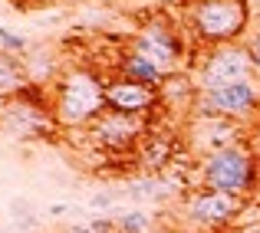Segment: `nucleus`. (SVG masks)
<instances>
[{"label":"nucleus","instance_id":"1a4fd4ad","mask_svg":"<svg viewBox=\"0 0 260 233\" xmlns=\"http://www.w3.org/2000/svg\"><path fill=\"white\" fill-rule=\"evenodd\" d=\"M4 128L23 141L53 138L59 132L50 105H33V102H23V99H10L4 105Z\"/></svg>","mask_w":260,"mask_h":233},{"label":"nucleus","instance_id":"f8f14e48","mask_svg":"<svg viewBox=\"0 0 260 233\" xmlns=\"http://www.w3.org/2000/svg\"><path fill=\"white\" fill-rule=\"evenodd\" d=\"M198 92H201V86H198V79H191L188 72H172V76H165V82L158 86V95L165 105H172L175 112H191L198 102Z\"/></svg>","mask_w":260,"mask_h":233},{"label":"nucleus","instance_id":"5701e85b","mask_svg":"<svg viewBox=\"0 0 260 233\" xmlns=\"http://www.w3.org/2000/svg\"><path fill=\"white\" fill-rule=\"evenodd\" d=\"M0 125H4V108H0Z\"/></svg>","mask_w":260,"mask_h":233},{"label":"nucleus","instance_id":"4468645a","mask_svg":"<svg viewBox=\"0 0 260 233\" xmlns=\"http://www.w3.org/2000/svg\"><path fill=\"white\" fill-rule=\"evenodd\" d=\"M115 227H119V233H148L152 230V217L145 210H128V214H122L115 220Z\"/></svg>","mask_w":260,"mask_h":233},{"label":"nucleus","instance_id":"412c9836","mask_svg":"<svg viewBox=\"0 0 260 233\" xmlns=\"http://www.w3.org/2000/svg\"><path fill=\"white\" fill-rule=\"evenodd\" d=\"M241 233H260V227H250V230H241Z\"/></svg>","mask_w":260,"mask_h":233},{"label":"nucleus","instance_id":"4be33fe9","mask_svg":"<svg viewBox=\"0 0 260 233\" xmlns=\"http://www.w3.org/2000/svg\"><path fill=\"white\" fill-rule=\"evenodd\" d=\"M95 4H115V0H95Z\"/></svg>","mask_w":260,"mask_h":233},{"label":"nucleus","instance_id":"0eeeda50","mask_svg":"<svg viewBox=\"0 0 260 233\" xmlns=\"http://www.w3.org/2000/svg\"><path fill=\"white\" fill-rule=\"evenodd\" d=\"M241 210H244V197L221 194V190H208V187H198L184 204V214L198 230H224L241 217Z\"/></svg>","mask_w":260,"mask_h":233},{"label":"nucleus","instance_id":"9b49d317","mask_svg":"<svg viewBox=\"0 0 260 233\" xmlns=\"http://www.w3.org/2000/svg\"><path fill=\"white\" fill-rule=\"evenodd\" d=\"M115 76L122 79H132V82H145V86H155L158 89L161 82H165L168 72H161L155 63H148L145 56H139V53H132L128 46H122L119 56H115Z\"/></svg>","mask_w":260,"mask_h":233},{"label":"nucleus","instance_id":"aec40b11","mask_svg":"<svg viewBox=\"0 0 260 233\" xmlns=\"http://www.w3.org/2000/svg\"><path fill=\"white\" fill-rule=\"evenodd\" d=\"M63 233H92V230H89V227H66Z\"/></svg>","mask_w":260,"mask_h":233},{"label":"nucleus","instance_id":"f3484780","mask_svg":"<svg viewBox=\"0 0 260 233\" xmlns=\"http://www.w3.org/2000/svg\"><path fill=\"white\" fill-rule=\"evenodd\" d=\"M115 201H119L115 194H92V201H89V204H92L95 210H109V207H115Z\"/></svg>","mask_w":260,"mask_h":233},{"label":"nucleus","instance_id":"f03ea898","mask_svg":"<svg viewBox=\"0 0 260 233\" xmlns=\"http://www.w3.org/2000/svg\"><path fill=\"white\" fill-rule=\"evenodd\" d=\"M181 23L198 50L244 43L250 30V0H181Z\"/></svg>","mask_w":260,"mask_h":233},{"label":"nucleus","instance_id":"7ed1b4c3","mask_svg":"<svg viewBox=\"0 0 260 233\" xmlns=\"http://www.w3.org/2000/svg\"><path fill=\"white\" fill-rule=\"evenodd\" d=\"M198 187L221 190V194L247 197L260 187V158L250 145H228L208 151L198 164Z\"/></svg>","mask_w":260,"mask_h":233},{"label":"nucleus","instance_id":"ddd939ff","mask_svg":"<svg viewBox=\"0 0 260 233\" xmlns=\"http://www.w3.org/2000/svg\"><path fill=\"white\" fill-rule=\"evenodd\" d=\"M30 86V76H26V63L17 56V53L0 50V95H17L20 89Z\"/></svg>","mask_w":260,"mask_h":233},{"label":"nucleus","instance_id":"39448f33","mask_svg":"<svg viewBox=\"0 0 260 233\" xmlns=\"http://www.w3.org/2000/svg\"><path fill=\"white\" fill-rule=\"evenodd\" d=\"M194 119H234V122H254L260 115V82H234V86L201 89L198 102L191 108Z\"/></svg>","mask_w":260,"mask_h":233},{"label":"nucleus","instance_id":"423d86ee","mask_svg":"<svg viewBox=\"0 0 260 233\" xmlns=\"http://www.w3.org/2000/svg\"><path fill=\"white\" fill-rule=\"evenodd\" d=\"M194 79H198L201 89H217V86H234V82L257 79L247 43H228V46L198 50V72H194Z\"/></svg>","mask_w":260,"mask_h":233},{"label":"nucleus","instance_id":"dca6fc26","mask_svg":"<svg viewBox=\"0 0 260 233\" xmlns=\"http://www.w3.org/2000/svg\"><path fill=\"white\" fill-rule=\"evenodd\" d=\"M244 43H247V50H250V59H254V76H257V82H260V26L250 33L247 40H244Z\"/></svg>","mask_w":260,"mask_h":233},{"label":"nucleus","instance_id":"6ab92c4d","mask_svg":"<svg viewBox=\"0 0 260 233\" xmlns=\"http://www.w3.org/2000/svg\"><path fill=\"white\" fill-rule=\"evenodd\" d=\"M50 214H53V217H59V214H66V207H63V204H53Z\"/></svg>","mask_w":260,"mask_h":233},{"label":"nucleus","instance_id":"a211bd4d","mask_svg":"<svg viewBox=\"0 0 260 233\" xmlns=\"http://www.w3.org/2000/svg\"><path fill=\"white\" fill-rule=\"evenodd\" d=\"M247 145L257 151V158H260V115L254 122H250V132H247Z\"/></svg>","mask_w":260,"mask_h":233},{"label":"nucleus","instance_id":"9d476101","mask_svg":"<svg viewBox=\"0 0 260 233\" xmlns=\"http://www.w3.org/2000/svg\"><path fill=\"white\" fill-rule=\"evenodd\" d=\"M161 105V95L155 86H145V82H132L122 76H109L106 79V108L112 112H125V115H152L155 108Z\"/></svg>","mask_w":260,"mask_h":233},{"label":"nucleus","instance_id":"20e7f679","mask_svg":"<svg viewBox=\"0 0 260 233\" xmlns=\"http://www.w3.org/2000/svg\"><path fill=\"white\" fill-rule=\"evenodd\" d=\"M128 50L145 56L148 63H155L161 72H178L184 63V53H188V36H184L181 26H175L168 17H152L139 26V30L128 36Z\"/></svg>","mask_w":260,"mask_h":233},{"label":"nucleus","instance_id":"f257e3e1","mask_svg":"<svg viewBox=\"0 0 260 233\" xmlns=\"http://www.w3.org/2000/svg\"><path fill=\"white\" fill-rule=\"evenodd\" d=\"M106 79L95 66H66L59 79L50 86L53 119L66 132L89 128L106 112Z\"/></svg>","mask_w":260,"mask_h":233},{"label":"nucleus","instance_id":"6e6552de","mask_svg":"<svg viewBox=\"0 0 260 233\" xmlns=\"http://www.w3.org/2000/svg\"><path fill=\"white\" fill-rule=\"evenodd\" d=\"M86 132H89V141H92L95 148H102V151H109V154H119V151H128L139 138H145L148 125L139 115H125V112L106 108Z\"/></svg>","mask_w":260,"mask_h":233},{"label":"nucleus","instance_id":"2eb2a0df","mask_svg":"<svg viewBox=\"0 0 260 233\" xmlns=\"http://www.w3.org/2000/svg\"><path fill=\"white\" fill-rule=\"evenodd\" d=\"M0 46H4L7 53H23L26 50V40L20 36V33H13V30H7V26H0Z\"/></svg>","mask_w":260,"mask_h":233}]
</instances>
